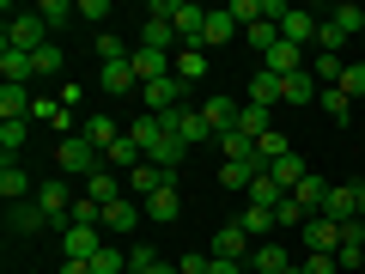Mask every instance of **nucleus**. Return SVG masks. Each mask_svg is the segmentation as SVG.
<instances>
[{
  "label": "nucleus",
  "mask_w": 365,
  "mask_h": 274,
  "mask_svg": "<svg viewBox=\"0 0 365 274\" xmlns=\"http://www.w3.org/2000/svg\"><path fill=\"white\" fill-rule=\"evenodd\" d=\"M280 201H287V189H280V183H274V171H262L256 183H250V208H280Z\"/></svg>",
  "instance_id": "c756f323"
},
{
  "label": "nucleus",
  "mask_w": 365,
  "mask_h": 274,
  "mask_svg": "<svg viewBox=\"0 0 365 274\" xmlns=\"http://www.w3.org/2000/svg\"><path fill=\"white\" fill-rule=\"evenodd\" d=\"M170 73H177L182 86H195V79L207 73V49H182V55H177V67H170Z\"/></svg>",
  "instance_id": "c9c22d12"
},
{
  "label": "nucleus",
  "mask_w": 365,
  "mask_h": 274,
  "mask_svg": "<svg viewBox=\"0 0 365 274\" xmlns=\"http://www.w3.org/2000/svg\"><path fill=\"white\" fill-rule=\"evenodd\" d=\"M67 225H98V232H104V201L79 196V201H73V213H67Z\"/></svg>",
  "instance_id": "ea45409f"
},
{
  "label": "nucleus",
  "mask_w": 365,
  "mask_h": 274,
  "mask_svg": "<svg viewBox=\"0 0 365 274\" xmlns=\"http://www.w3.org/2000/svg\"><path fill=\"white\" fill-rule=\"evenodd\" d=\"M146 213H153L158 225H170V220H177V213H182V196H177V177H170L165 189H158V196H146Z\"/></svg>",
  "instance_id": "5701e85b"
},
{
  "label": "nucleus",
  "mask_w": 365,
  "mask_h": 274,
  "mask_svg": "<svg viewBox=\"0 0 365 274\" xmlns=\"http://www.w3.org/2000/svg\"><path fill=\"white\" fill-rule=\"evenodd\" d=\"M182 79L177 73H165V79H153V86H140V104H146V116H170V110H182Z\"/></svg>",
  "instance_id": "20e7f679"
},
{
  "label": "nucleus",
  "mask_w": 365,
  "mask_h": 274,
  "mask_svg": "<svg viewBox=\"0 0 365 274\" xmlns=\"http://www.w3.org/2000/svg\"><path fill=\"white\" fill-rule=\"evenodd\" d=\"M244 43H250V49H256V61H262V55H268L274 43H280V31H274L268 19H262V25H250V31H244Z\"/></svg>",
  "instance_id": "de8ad7c7"
},
{
  "label": "nucleus",
  "mask_w": 365,
  "mask_h": 274,
  "mask_svg": "<svg viewBox=\"0 0 365 274\" xmlns=\"http://www.w3.org/2000/svg\"><path fill=\"white\" fill-rule=\"evenodd\" d=\"M323 220H335V225H353L359 220V196H353V189H329V201H323Z\"/></svg>",
  "instance_id": "aec40b11"
},
{
  "label": "nucleus",
  "mask_w": 365,
  "mask_h": 274,
  "mask_svg": "<svg viewBox=\"0 0 365 274\" xmlns=\"http://www.w3.org/2000/svg\"><path fill=\"white\" fill-rule=\"evenodd\" d=\"M299 268H304V274H341V262H335V256H304Z\"/></svg>",
  "instance_id": "6e6d98bb"
},
{
  "label": "nucleus",
  "mask_w": 365,
  "mask_h": 274,
  "mask_svg": "<svg viewBox=\"0 0 365 274\" xmlns=\"http://www.w3.org/2000/svg\"><path fill=\"white\" fill-rule=\"evenodd\" d=\"M287 274H304V268H299V262H292V268H287Z\"/></svg>",
  "instance_id": "052dcab7"
},
{
  "label": "nucleus",
  "mask_w": 365,
  "mask_h": 274,
  "mask_svg": "<svg viewBox=\"0 0 365 274\" xmlns=\"http://www.w3.org/2000/svg\"><path fill=\"white\" fill-rule=\"evenodd\" d=\"M213 268V250H195V256H177V274H207Z\"/></svg>",
  "instance_id": "603ef678"
},
{
  "label": "nucleus",
  "mask_w": 365,
  "mask_h": 274,
  "mask_svg": "<svg viewBox=\"0 0 365 274\" xmlns=\"http://www.w3.org/2000/svg\"><path fill=\"white\" fill-rule=\"evenodd\" d=\"M250 250H256V244H250V232L237 220L213 232V256H220V262H244V268H250Z\"/></svg>",
  "instance_id": "1a4fd4ad"
},
{
  "label": "nucleus",
  "mask_w": 365,
  "mask_h": 274,
  "mask_svg": "<svg viewBox=\"0 0 365 274\" xmlns=\"http://www.w3.org/2000/svg\"><path fill=\"white\" fill-rule=\"evenodd\" d=\"M37 19H43L49 31H67V19H79V6H73V0H43Z\"/></svg>",
  "instance_id": "e433bc0d"
},
{
  "label": "nucleus",
  "mask_w": 365,
  "mask_h": 274,
  "mask_svg": "<svg viewBox=\"0 0 365 274\" xmlns=\"http://www.w3.org/2000/svg\"><path fill=\"white\" fill-rule=\"evenodd\" d=\"M165 134H170V128H165V116H134V122H128V141L140 146V153H153Z\"/></svg>",
  "instance_id": "393cba45"
},
{
  "label": "nucleus",
  "mask_w": 365,
  "mask_h": 274,
  "mask_svg": "<svg viewBox=\"0 0 365 274\" xmlns=\"http://www.w3.org/2000/svg\"><path fill=\"white\" fill-rule=\"evenodd\" d=\"M98 55H104V67H116V61H134V49L116 37V31H98Z\"/></svg>",
  "instance_id": "37998d69"
},
{
  "label": "nucleus",
  "mask_w": 365,
  "mask_h": 274,
  "mask_svg": "<svg viewBox=\"0 0 365 274\" xmlns=\"http://www.w3.org/2000/svg\"><path fill=\"white\" fill-rule=\"evenodd\" d=\"M329 189H335V183H323V177H317V171H311V177H304L299 189H292V196H299V208H304V213H311V220H317V213H323V201H329Z\"/></svg>",
  "instance_id": "a878e982"
},
{
  "label": "nucleus",
  "mask_w": 365,
  "mask_h": 274,
  "mask_svg": "<svg viewBox=\"0 0 365 274\" xmlns=\"http://www.w3.org/2000/svg\"><path fill=\"white\" fill-rule=\"evenodd\" d=\"M201 116H207V128H213V134H232L244 110H237L232 98H220V91H207V104H201Z\"/></svg>",
  "instance_id": "4468645a"
},
{
  "label": "nucleus",
  "mask_w": 365,
  "mask_h": 274,
  "mask_svg": "<svg viewBox=\"0 0 365 274\" xmlns=\"http://www.w3.org/2000/svg\"><path fill=\"white\" fill-rule=\"evenodd\" d=\"M317 25H323V19H311L304 6H292V13L280 19L274 31H280V43H299V49H304V43H317Z\"/></svg>",
  "instance_id": "9b49d317"
},
{
  "label": "nucleus",
  "mask_w": 365,
  "mask_h": 274,
  "mask_svg": "<svg viewBox=\"0 0 365 274\" xmlns=\"http://www.w3.org/2000/svg\"><path fill=\"white\" fill-rule=\"evenodd\" d=\"M25 141H31V122H0V153L6 158L25 153Z\"/></svg>",
  "instance_id": "58836bf2"
},
{
  "label": "nucleus",
  "mask_w": 365,
  "mask_h": 274,
  "mask_svg": "<svg viewBox=\"0 0 365 274\" xmlns=\"http://www.w3.org/2000/svg\"><path fill=\"white\" fill-rule=\"evenodd\" d=\"M237 128H244L250 141H262V134L274 128V110H262V104H244V116H237Z\"/></svg>",
  "instance_id": "4c0bfd02"
},
{
  "label": "nucleus",
  "mask_w": 365,
  "mask_h": 274,
  "mask_svg": "<svg viewBox=\"0 0 365 274\" xmlns=\"http://www.w3.org/2000/svg\"><path fill=\"white\" fill-rule=\"evenodd\" d=\"M104 165H116V171H140V165H146V153H140V146L128 141V134H122V141H116V146L104 153Z\"/></svg>",
  "instance_id": "f704fd0d"
},
{
  "label": "nucleus",
  "mask_w": 365,
  "mask_h": 274,
  "mask_svg": "<svg viewBox=\"0 0 365 274\" xmlns=\"http://www.w3.org/2000/svg\"><path fill=\"white\" fill-rule=\"evenodd\" d=\"M317 104H323L335 122H347V116H353V98H347L341 86H323V91H317Z\"/></svg>",
  "instance_id": "a19ab883"
},
{
  "label": "nucleus",
  "mask_w": 365,
  "mask_h": 274,
  "mask_svg": "<svg viewBox=\"0 0 365 274\" xmlns=\"http://www.w3.org/2000/svg\"><path fill=\"white\" fill-rule=\"evenodd\" d=\"M128 274H177V262H158L153 244H134L128 250Z\"/></svg>",
  "instance_id": "c85d7f7f"
},
{
  "label": "nucleus",
  "mask_w": 365,
  "mask_h": 274,
  "mask_svg": "<svg viewBox=\"0 0 365 274\" xmlns=\"http://www.w3.org/2000/svg\"><path fill=\"white\" fill-rule=\"evenodd\" d=\"M256 67H268V73H280V79H292V73H304V49H299V43H274V49L262 55Z\"/></svg>",
  "instance_id": "9d476101"
},
{
  "label": "nucleus",
  "mask_w": 365,
  "mask_h": 274,
  "mask_svg": "<svg viewBox=\"0 0 365 274\" xmlns=\"http://www.w3.org/2000/svg\"><path fill=\"white\" fill-rule=\"evenodd\" d=\"M134 79H140V86H153V79H165L170 73V67H177V61H170V55H158V49H140V43H134Z\"/></svg>",
  "instance_id": "f3484780"
},
{
  "label": "nucleus",
  "mask_w": 365,
  "mask_h": 274,
  "mask_svg": "<svg viewBox=\"0 0 365 274\" xmlns=\"http://www.w3.org/2000/svg\"><path fill=\"white\" fill-rule=\"evenodd\" d=\"M6 225H13L19 238H31V232H43V225H49V213H43L37 196H31V201H13V208H6Z\"/></svg>",
  "instance_id": "dca6fc26"
},
{
  "label": "nucleus",
  "mask_w": 365,
  "mask_h": 274,
  "mask_svg": "<svg viewBox=\"0 0 365 274\" xmlns=\"http://www.w3.org/2000/svg\"><path fill=\"white\" fill-rule=\"evenodd\" d=\"M170 31H177L182 49H201V37H207V6H195V0H170Z\"/></svg>",
  "instance_id": "7ed1b4c3"
},
{
  "label": "nucleus",
  "mask_w": 365,
  "mask_h": 274,
  "mask_svg": "<svg viewBox=\"0 0 365 274\" xmlns=\"http://www.w3.org/2000/svg\"><path fill=\"white\" fill-rule=\"evenodd\" d=\"M220 153L225 158H256V141H250L244 128H232V134H220Z\"/></svg>",
  "instance_id": "09e8293b"
},
{
  "label": "nucleus",
  "mask_w": 365,
  "mask_h": 274,
  "mask_svg": "<svg viewBox=\"0 0 365 274\" xmlns=\"http://www.w3.org/2000/svg\"><path fill=\"white\" fill-rule=\"evenodd\" d=\"M237 225L250 232V244H268V232H274V213H268V208H244V213H237Z\"/></svg>",
  "instance_id": "72a5a7b5"
},
{
  "label": "nucleus",
  "mask_w": 365,
  "mask_h": 274,
  "mask_svg": "<svg viewBox=\"0 0 365 274\" xmlns=\"http://www.w3.org/2000/svg\"><path fill=\"white\" fill-rule=\"evenodd\" d=\"M347 49V31L335 25V19H323V25H317V55H341Z\"/></svg>",
  "instance_id": "79ce46f5"
},
{
  "label": "nucleus",
  "mask_w": 365,
  "mask_h": 274,
  "mask_svg": "<svg viewBox=\"0 0 365 274\" xmlns=\"http://www.w3.org/2000/svg\"><path fill=\"white\" fill-rule=\"evenodd\" d=\"M244 274H262V268H244Z\"/></svg>",
  "instance_id": "680f3d73"
},
{
  "label": "nucleus",
  "mask_w": 365,
  "mask_h": 274,
  "mask_svg": "<svg viewBox=\"0 0 365 274\" xmlns=\"http://www.w3.org/2000/svg\"><path fill=\"white\" fill-rule=\"evenodd\" d=\"M61 274H91V262H61Z\"/></svg>",
  "instance_id": "13d9d810"
},
{
  "label": "nucleus",
  "mask_w": 365,
  "mask_h": 274,
  "mask_svg": "<svg viewBox=\"0 0 365 274\" xmlns=\"http://www.w3.org/2000/svg\"><path fill=\"white\" fill-rule=\"evenodd\" d=\"M304 220H311V213L299 208V196H287L280 208H274V225H304Z\"/></svg>",
  "instance_id": "8fccbe9b"
},
{
  "label": "nucleus",
  "mask_w": 365,
  "mask_h": 274,
  "mask_svg": "<svg viewBox=\"0 0 365 274\" xmlns=\"http://www.w3.org/2000/svg\"><path fill=\"white\" fill-rule=\"evenodd\" d=\"M244 37V25L232 19V6H220V13H207V37H201V49H220V43Z\"/></svg>",
  "instance_id": "6ab92c4d"
},
{
  "label": "nucleus",
  "mask_w": 365,
  "mask_h": 274,
  "mask_svg": "<svg viewBox=\"0 0 365 274\" xmlns=\"http://www.w3.org/2000/svg\"><path fill=\"white\" fill-rule=\"evenodd\" d=\"M250 104H262V110L280 104V73H268V67H250Z\"/></svg>",
  "instance_id": "412c9836"
},
{
  "label": "nucleus",
  "mask_w": 365,
  "mask_h": 274,
  "mask_svg": "<svg viewBox=\"0 0 365 274\" xmlns=\"http://www.w3.org/2000/svg\"><path fill=\"white\" fill-rule=\"evenodd\" d=\"M268 171H274V183H280V189H287V196H292V189H299L304 177H311V165H304L299 153H287V158H280V165H268Z\"/></svg>",
  "instance_id": "2f4dec72"
},
{
  "label": "nucleus",
  "mask_w": 365,
  "mask_h": 274,
  "mask_svg": "<svg viewBox=\"0 0 365 274\" xmlns=\"http://www.w3.org/2000/svg\"><path fill=\"white\" fill-rule=\"evenodd\" d=\"M140 213H146V208H134L128 196L110 201V208H104V232H134V225H140Z\"/></svg>",
  "instance_id": "cd10ccee"
},
{
  "label": "nucleus",
  "mask_w": 365,
  "mask_h": 274,
  "mask_svg": "<svg viewBox=\"0 0 365 274\" xmlns=\"http://www.w3.org/2000/svg\"><path fill=\"white\" fill-rule=\"evenodd\" d=\"M79 134H86V141L98 146V153H110V146H116L128 128H116V116H86V128H79Z\"/></svg>",
  "instance_id": "b1692460"
},
{
  "label": "nucleus",
  "mask_w": 365,
  "mask_h": 274,
  "mask_svg": "<svg viewBox=\"0 0 365 274\" xmlns=\"http://www.w3.org/2000/svg\"><path fill=\"white\" fill-rule=\"evenodd\" d=\"M256 177H262L256 158H225V165H220V183H225V189H244V196H250V183H256Z\"/></svg>",
  "instance_id": "4be33fe9"
},
{
  "label": "nucleus",
  "mask_w": 365,
  "mask_h": 274,
  "mask_svg": "<svg viewBox=\"0 0 365 274\" xmlns=\"http://www.w3.org/2000/svg\"><path fill=\"white\" fill-rule=\"evenodd\" d=\"M98 250H104V232L98 225H67L61 232V262H91Z\"/></svg>",
  "instance_id": "0eeeda50"
},
{
  "label": "nucleus",
  "mask_w": 365,
  "mask_h": 274,
  "mask_svg": "<svg viewBox=\"0 0 365 274\" xmlns=\"http://www.w3.org/2000/svg\"><path fill=\"white\" fill-rule=\"evenodd\" d=\"M292 153V141H287V134H280V128H268V134H262V141H256V165L262 171H268V165H280V158H287Z\"/></svg>",
  "instance_id": "7c9ffc66"
},
{
  "label": "nucleus",
  "mask_w": 365,
  "mask_h": 274,
  "mask_svg": "<svg viewBox=\"0 0 365 274\" xmlns=\"http://www.w3.org/2000/svg\"><path fill=\"white\" fill-rule=\"evenodd\" d=\"M232 19H237V25H262V0H232Z\"/></svg>",
  "instance_id": "3c124183"
},
{
  "label": "nucleus",
  "mask_w": 365,
  "mask_h": 274,
  "mask_svg": "<svg viewBox=\"0 0 365 274\" xmlns=\"http://www.w3.org/2000/svg\"><path fill=\"white\" fill-rule=\"evenodd\" d=\"M341 73H347L341 55H317V61H311V79H317V86H341Z\"/></svg>",
  "instance_id": "c03bdc74"
},
{
  "label": "nucleus",
  "mask_w": 365,
  "mask_h": 274,
  "mask_svg": "<svg viewBox=\"0 0 365 274\" xmlns=\"http://www.w3.org/2000/svg\"><path fill=\"white\" fill-rule=\"evenodd\" d=\"M0 196H6V208H13V201H31V196H37V183L25 177V165H19V158H6V165H0Z\"/></svg>",
  "instance_id": "f8f14e48"
},
{
  "label": "nucleus",
  "mask_w": 365,
  "mask_h": 274,
  "mask_svg": "<svg viewBox=\"0 0 365 274\" xmlns=\"http://www.w3.org/2000/svg\"><path fill=\"white\" fill-rule=\"evenodd\" d=\"M86 196L110 208V201H122V189H116V177H110V171H98V177H86Z\"/></svg>",
  "instance_id": "a18cd8bd"
},
{
  "label": "nucleus",
  "mask_w": 365,
  "mask_h": 274,
  "mask_svg": "<svg viewBox=\"0 0 365 274\" xmlns=\"http://www.w3.org/2000/svg\"><path fill=\"white\" fill-rule=\"evenodd\" d=\"M182 158H189V146H182V141H177V134H165V141H158V146H153V153H146V165H158V171H177V165H182Z\"/></svg>",
  "instance_id": "473e14b6"
},
{
  "label": "nucleus",
  "mask_w": 365,
  "mask_h": 274,
  "mask_svg": "<svg viewBox=\"0 0 365 274\" xmlns=\"http://www.w3.org/2000/svg\"><path fill=\"white\" fill-rule=\"evenodd\" d=\"M207 274H244V262H220V256H213V268Z\"/></svg>",
  "instance_id": "4d7b16f0"
},
{
  "label": "nucleus",
  "mask_w": 365,
  "mask_h": 274,
  "mask_svg": "<svg viewBox=\"0 0 365 274\" xmlns=\"http://www.w3.org/2000/svg\"><path fill=\"white\" fill-rule=\"evenodd\" d=\"M353 196H359V220H365V183H353Z\"/></svg>",
  "instance_id": "bf43d9fd"
},
{
  "label": "nucleus",
  "mask_w": 365,
  "mask_h": 274,
  "mask_svg": "<svg viewBox=\"0 0 365 274\" xmlns=\"http://www.w3.org/2000/svg\"><path fill=\"white\" fill-rule=\"evenodd\" d=\"M299 232H304V256H335V250H341V225L323 220V213H317V220H304Z\"/></svg>",
  "instance_id": "6e6552de"
},
{
  "label": "nucleus",
  "mask_w": 365,
  "mask_h": 274,
  "mask_svg": "<svg viewBox=\"0 0 365 274\" xmlns=\"http://www.w3.org/2000/svg\"><path fill=\"white\" fill-rule=\"evenodd\" d=\"M55 165H61V177H98V171H104V153H98L86 134H73V141L55 146Z\"/></svg>",
  "instance_id": "f03ea898"
},
{
  "label": "nucleus",
  "mask_w": 365,
  "mask_h": 274,
  "mask_svg": "<svg viewBox=\"0 0 365 274\" xmlns=\"http://www.w3.org/2000/svg\"><path fill=\"white\" fill-rule=\"evenodd\" d=\"M73 189H67V177H49V183H37V208L49 213V225H61L67 232V213H73Z\"/></svg>",
  "instance_id": "39448f33"
},
{
  "label": "nucleus",
  "mask_w": 365,
  "mask_h": 274,
  "mask_svg": "<svg viewBox=\"0 0 365 274\" xmlns=\"http://www.w3.org/2000/svg\"><path fill=\"white\" fill-rule=\"evenodd\" d=\"M341 91H347V98H365V67H359V61L341 73Z\"/></svg>",
  "instance_id": "5fc2aeb1"
},
{
  "label": "nucleus",
  "mask_w": 365,
  "mask_h": 274,
  "mask_svg": "<svg viewBox=\"0 0 365 274\" xmlns=\"http://www.w3.org/2000/svg\"><path fill=\"white\" fill-rule=\"evenodd\" d=\"M165 128L177 134L182 146H201V141H220V134L207 128V116H201V110H189V104H182V110H170V116H165Z\"/></svg>",
  "instance_id": "423d86ee"
},
{
  "label": "nucleus",
  "mask_w": 365,
  "mask_h": 274,
  "mask_svg": "<svg viewBox=\"0 0 365 274\" xmlns=\"http://www.w3.org/2000/svg\"><path fill=\"white\" fill-rule=\"evenodd\" d=\"M0 79H6V86H31V79H37V61H31L25 49H0Z\"/></svg>",
  "instance_id": "a211bd4d"
},
{
  "label": "nucleus",
  "mask_w": 365,
  "mask_h": 274,
  "mask_svg": "<svg viewBox=\"0 0 365 274\" xmlns=\"http://www.w3.org/2000/svg\"><path fill=\"white\" fill-rule=\"evenodd\" d=\"M31 61H37V79H43V73H61V49H55V43H49V49H37Z\"/></svg>",
  "instance_id": "864d4df0"
},
{
  "label": "nucleus",
  "mask_w": 365,
  "mask_h": 274,
  "mask_svg": "<svg viewBox=\"0 0 365 274\" xmlns=\"http://www.w3.org/2000/svg\"><path fill=\"white\" fill-rule=\"evenodd\" d=\"M292 262H299V256H292L287 244H274V238H268V244H256V250H250V268H262V274H287Z\"/></svg>",
  "instance_id": "2eb2a0df"
},
{
  "label": "nucleus",
  "mask_w": 365,
  "mask_h": 274,
  "mask_svg": "<svg viewBox=\"0 0 365 274\" xmlns=\"http://www.w3.org/2000/svg\"><path fill=\"white\" fill-rule=\"evenodd\" d=\"M91 274H128V256H122L116 244H104L98 256H91Z\"/></svg>",
  "instance_id": "49530a36"
},
{
  "label": "nucleus",
  "mask_w": 365,
  "mask_h": 274,
  "mask_svg": "<svg viewBox=\"0 0 365 274\" xmlns=\"http://www.w3.org/2000/svg\"><path fill=\"white\" fill-rule=\"evenodd\" d=\"M0 49H25V55L49 49V25L37 19V6H31V13H19V6H6V31H0Z\"/></svg>",
  "instance_id": "f257e3e1"
},
{
  "label": "nucleus",
  "mask_w": 365,
  "mask_h": 274,
  "mask_svg": "<svg viewBox=\"0 0 365 274\" xmlns=\"http://www.w3.org/2000/svg\"><path fill=\"white\" fill-rule=\"evenodd\" d=\"M317 79H311V67H304V73H292V79H280V104L287 110H304V104H317Z\"/></svg>",
  "instance_id": "ddd939ff"
},
{
  "label": "nucleus",
  "mask_w": 365,
  "mask_h": 274,
  "mask_svg": "<svg viewBox=\"0 0 365 274\" xmlns=\"http://www.w3.org/2000/svg\"><path fill=\"white\" fill-rule=\"evenodd\" d=\"M98 86H104L110 98H128V91H140V79H134L128 61H116V67H104V73H98Z\"/></svg>",
  "instance_id": "bb28decb"
}]
</instances>
